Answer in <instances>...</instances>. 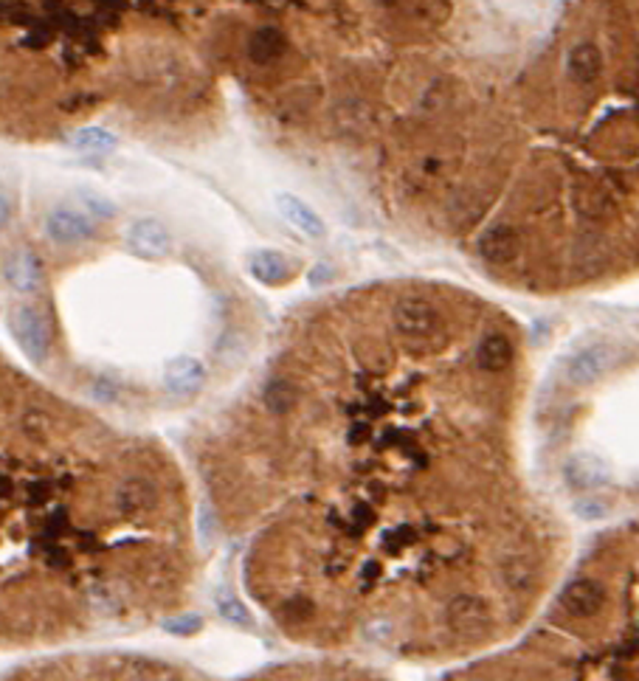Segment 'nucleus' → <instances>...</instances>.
I'll return each mask as SVG.
<instances>
[{
	"instance_id": "obj_1",
	"label": "nucleus",
	"mask_w": 639,
	"mask_h": 681,
	"mask_svg": "<svg viewBox=\"0 0 639 681\" xmlns=\"http://www.w3.org/2000/svg\"><path fill=\"white\" fill-rule=\"evenodd\" d=\"M0 681H206V676L141 653H73L17 667Z\"/></svg>"
},
{
	"instance_id": "obj_2",
	"label": "nucleus",
	"mask_w": 639,
	"mask_h": 681,
	"mask_svg": "<svg viewBox=\"0 0 639 681\" xmlns=\"http://www.w3.org/2000/svg\"><path fill=\"white\" fill-rule=\"evenodd\" d=\"M445 681H639V650L600 657L504 659L473 665Z\"/></svg>"
},
{
	"instance_id": "obj_3",
	"label": "nucleus",
	"mask_w": 639,
	"mask_h": 681,
	"mask_svg": "<svg viewBox=\"0 0 639 681\" xmlns=\"http://www.w3.org/2000/svg\"><path fill=\"white\" fill-rule=\"evenodd\" d=\"M243 681H386L383 676L344 662H285L253 673Z\"/></svg>"
},
{
	"instance_id": "obj_4",
	"label": "nucleus",
	"mask_w": 639,
	"mask_h": 681,
	"mask_svg": "<svg viewBox=\"0 0 639 681\" xmlns=\"http://www.w3.org/2000/svg\"><path fill=\"white\" fill-rule=\"evenodd\" d=\"M9 332L20 350L34 363H43L51 352V324L45 312L34 304H17L9 310Z\"/></svg>"
},
{
	"instance_id": "obj_5",
	"label": "nucleus",
	"mask_w": 639,
	"mask_h": 681,
	"mask_svg": "<svg viewBox=\"0 0 639 681\" xmlns=\"http://www.w3.org/2000/svg\"><path fill=\"white\" fill-rule=\"evenodd\" d=\"M395 327L408 340H431L443 330V319L425 299H400L395 307Z\"/></svg>"
},
{
	"instance_id": "obj_6",
	"label": "nucleus",
	"mask_w": 639,
	"mask_h": 681,
	"mask_svg": "<svg viewBox=\"0 0 639 681\" xmlns=\"http://www.w3.org/2000/svg\"><path fill=\"white\" fill-rule=\"evenodd\" d=\"M620 360V352L608 344H592L580 352H575L567 360V380L575 386H586V383H595L597 378H603L611 366Z\"/></svg>"
},
{
	"instance_id": "obj_7",
	"label": "nucleus",
	"mask_w": 639,
	"mask_h": 681,
	"mask_svg": "<svg viewBox=\"0 0 639 681\" xmlns=\"http://www.w3.org/2000/svg\"><path fill=\"white\" fill-rule=\"evenodd\" d=\"M45 234L57 245H80L96 237V223L73 208H57L45 217Z\"/></svg>"
},
{
	"instance_id": "obj_8",
	"label": "nucleus",
	"mask_w": 639,
	"mask_h": 681,
	"mask_svg": "<svg viewBox=\"0 0 639 681\" xmlns=\"http://www.w3.org/2000/svg\"><path fill=\"white\" fill-rule=\"evenodd\" d=\"M127 240H130L133 251L141 256H152V259H161L172 251V234L169 228L156 220V217H141L130 225L127 231Z\"/></svg>"
},
{
	"instance_id": "obj_9",
	"label": "nucleus",
	"mask_w": 639,
	"mask_h": 681,
	"mask_svg": "<svg viewBox=\"0 0 639 681\" xmlns=\"http://www.w3.org/2000/svg\"><path fill=\"white\" fill-rule=\"evenodd\" d=\"M203 383H206V363L195 355H177L167 363L164 369V386L175 395H192Z\"/></svg>"
},
{
	"instance_id": "obj_10",
	"label": "nucleus",
	"mask_w": 639,
	"mask_h": 681,
	"mask_svg": "<svg viewBox=\"0 0 639 681\" xmlns=\"http://www.w3.org/2000/svg\"><path fill=\"white\" fill-rule=\"evenodd\" d=\"M521 251V240L516 228L510 225H493L479 237V256L491 265H510Z\"/></svg>"
},
{
	"instance_id": "obj_11",
	"label": "nucleus",
	"mask_w": 639,
	"mask_h": 681,
	"mask_svg": "<svg viewBox=\"0 0 639 681\" xmlns=\"http://www.w3.org/2000/svg\"><path fill=\"white\" fill-rule=\"evenodd\" d=\"M276 208H279V215H282L296 231L304 234V237H310V240H321L324 237V220L301 197L282 192V195H276Z\"/></svg>"
},
{
	"instance_id": "obj_12",
	"label": "nucleus",
	"mask_w": 639,
	"mask_h": 681,
	"mask_svg": "<svg viewBox=\"0 0 639 681\" xmlns=\"http://www.w3.org/2000/svg\"><path fill=\"white\" fill-rule=\"evenodd\" d=\"M4 273H6V282L17 293H32L43 282V265L34 256V251H29V248H20L17 254H12Z\"/></svg>"
},
{
	"instance_id": "obj_13",
	"label": "nucleus",
	"mask_w": 639,
	"mask_h": 681,
	"mask_svg": "<svg viewBox=\"0 0 639 681\" xmlns=\"http://www.w3.org/2000/svg\"><path fill=\"white\" fill-rule=\"evenodd\" d=\"M248 271H251L253 279L262 282V284H279V282H285L291 276V265H288L285 254L271 251V248L251 254L248 256Z\"/></svg>"
},
{
	"instance_id": "obj_14",
	"label": "nucleus",
	"mask_w": 639,
	"mask_h": 681,
	"mask_svg": "<svg viewBox=\"0 0 639 681\" xmlns=\"http://www.w3.org/2000/svg\"><path fill=\"white\" fill-rule=\"evenodd\" d=\"M603 71V54L595 43H580L569 54V76L577 85H592Z\"/></svg>"
},
{
	"instance_id": "obj_15",
	"label": "nucleus",
	"mask_w": 639,
	"mask_h": 681,
	"mask_svg": "<svg viewBox=\"0 0 639 681\" xmlns=\"http://www.w3.org/2000/svg\"><path fill=\"white\" fill-rule=\"evenodd\" d=\"M476 360L482 369L488 372H501L507 369L510 363H513V344H510V338L501 332H488L482 338V344L476 350Z\"/></svg>"
},
{
	"instance_id": "obj_16",
	"label": "nucleus",
	"mask_w": 639,
	"mask_h": 681,
	"mask_svg": "<svg viewBox=\"0 0 639 681\" xmlns=\"http://www.w3.org/2000/svg\"><path fill=\"white\" fill-rule=\"evenodd\" d=\"M285 37L279 29H257L248 37V54L257 65H271L282 57Z\"/></svg>"
},
{
	"instance_id": "obj_17",
	"label": "nucleus",
	"mask_w": 639,
	"mask_h": 681,
	"mask_svg": "<svg viewBox=\"0 0 639 681\" xmlns=\"http://www.w3.org/2000/svg\"><path fill=\"white\" fill-rule=\"evenodd\" d=\"M71 147L85 155H108L119 147V139L108 127H82L71 136Z\"/></svg>"
},
{
	"instance_id": "obj_18",
	"label": "nucleus",
	"mask_w": 639,
	"mask_h": 681,
	"mask_svg": "<svg viewBox=\"0 0 639 681\" xmlns=\"http://www.w3.org/2000/svg\"><path fill=\"white\" fill-rule=\"evenodd\" d=\"M262 403L271 414H291L299 403V388L288 378H273L262 391Z\"/></svg>"
},
{
	"instance_id": "obj_19",
	"label": "nucleus",
	"mask_w": 639,
	"mask_h": 681,
	"mask_svg": "<svg viewBox=\"0 0 639 681\" xmlns=\"http://www.w3.org/2000/svg\"><path fill=\"white\" fill-rule=\"evenodd\" d=\"M567 479L569 484H577V487L600 484L606 479V465L595 456H575L567 465Z\"/></svg>"
},
{
	"instance_id": "obj_20",
	"label": "nucleus",
	"mask_w": 639,
	"mask_h": 681,
	"mask_svg": "<svg viewBox=\"0 0 639 681\" xmlns=\"http://www.w3.org/2000/svg\"><path fill=\"white\" fill-rule=\"evenodd\" d=\"M73 200L82 206L85 217H93V220H101V223H108V220H113L119 215V206L108 195H101L96 189H80Z\"/></svg>"
},
{
	"instance_id": "obj_21",
	"label": "nucleus",
	"mask_w": 639,
	"mask_h": 681,
	"mask_svg": "<svg viewBox=\"0 0 639 681\" xmlns=\"http://www.w3.org/2000/svg\"><path fill=\"white\" fill-rule=\"evenodd\" d=\"M9 217H12V203L4 195H0V228L9 223Z\"/></svg>"
}]
</instances>
